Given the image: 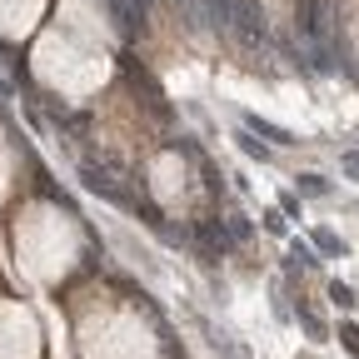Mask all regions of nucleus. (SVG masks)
<instances>
[{"label":"nucleus","instance_id":"1","mask_svg":"<svg viewBox=\"0 0 359 359\" xmlns=\"http://www.w3.org/2000/svg\"><path fill=\"white\" fill-rule=\"evenodd\" d=\"M229 30H235L249 50H260L265 45V10H260V0H235V15H229Z\"/></svg>","mask_w":359,"mask_h":359},{"label":"nucleus","instance_id":"2","mask_svg":"<svg viewBox=\"0 0 359 359\" xmlns=\"http://www.w3.org/2000/svg\"><path fill=\"white\" fill-rule=\"evenodd\" d=\"M245 125H249V135H269L274 145H289V135L280 130V125H269V120H260V115H249Z\"/></svg>","mask_w":359,"mask_h":359},{"label":"nucleus","instance_id":"3","mask_svg":"<svg viewBox=\"0 0 359 359\" xmlns=\"http://www.w3.org/2000/svg\"><path fill=\"white\" fill-rule=\"evenodd\" d=\"M314 245H320L325 255H345V240H340V235H329V229H314Z\"/></svg>","mask_w":359,"mask_h":359},{"label":"nucleus","instance_id":"4","mask_svg":"<svg viewBox=\"0 0 359 359\" xmlns=\"http://www.w3.org/2000/svg\"><path fill=\"white\" fill-rule=\"evenodd\" d=\"M294 185H300V195H329V180H320V175H300Z\"/></svg>","mask_w":359,"mask_h":359},{"label":"nucleus","instance_id":"5","mask_svg":"<svg viewBox=\"0 0 359 359\" xmlns=\"http://www.w3.org/2000/svg\"><path fill=\"white\" fill-rule=\"evenodd\" d=\"M235 140H240V150H245V155H255V160H269V150H265V145H260L255 135H249V130H245V135H235Z\"/></svg>","mask_w":359,"mask_h":359},{"label":"nucleus","instance_id":"6","mask_svg":"<svg viewBox=\"0 0 359 359\" xmlns=\"http://www.w3.org/2000/svg\"><path fill=\"white\" fill-rule=\"evenodd\" d=\"M329 300L349 309V305H354V289H349V285H329Z\"/></svg>","mask_w":359,"mask_h":359},{"label":"nucleus","instance_id":"7","mask_svg":"<svg viewBox=\"0 0 359 359\" xmlns=\"http://www.w3.org/2000/svg\"><path fill=\"white\" fill-rule=\"evenodd\" d=\"M340 340H345V349L359 359V329H354V325H345V329H340Z\"/></svg>","mask_w":359,"mask_h":359},{"label":"nucleus","instance_id":"8","mask_svg":"<svg viewBox=\"0 0 359 359\" xmlns=\"http://www.w3.org/2000/svg\"><path fill=\"white\" fill-rule=\"evenodd\" d=\"M229 235L245 240V235H249V220H245V215H229Z\"/></svg>","mask_w":359,"mask_h":359},{"label":"nucleus","instance_id":"9","mask_svg":"<svg viewBox=\"0 0 359 359\" xmlns=\"http://www.w3.org/2000/svg\"><path fill=\"white\" fill-rule=\"evenodd\" d=\"M265 225L274 229V235H285V215H280V209H269V215H265Z\"/></svg>","mask_w":359,"mask_h":359},{"label":"nucleus","instance_id":"10","mask_svg":"<svg viewBox=\"0 0 359 359\" xmlns=\"http://www.w3.org/2000/svg\"><path fill=\"white\" fill-rule=\"evenodd\" d=\"M345 175H349V180H359V150H354V155H345Z\"/></svg>","mask_w":359,"mask_h":359}]
</instances>
